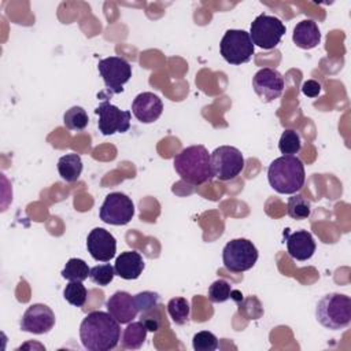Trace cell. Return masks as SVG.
I'll use <instances>...</instances> for the list:
<instances>
[{"instance_id":"obj_1","label":"cell","mask_w":351,"mask_h":351,"mask_svg":"<svg viewBox=\"0 0 351 351\" xmlns=\"http://www.w3.org/2000/svg\"><path fill=\"white\" fill-rule=\"evenodd\" d=\"M80 339L89 351H110L121 339L119 322L110 313L92 311L80 325Z\"/></svg>"},{"instance_id":"obj_2","label":"cell","mask_w":351,"mask_h":351,"mask_svg":"<svg viewBox=\"0 0 351 351\" xmlns=\"http://www.w3.org/2000/svg\"><path fill=\"white\" fill-rule=\"evenodd\" d=\"M174 170L180 178L191 185H202L213 176L211 158L204 145H191L174 156Z\"/></svg>"},{"instance_id":"obj_3","label":"cell","mask_w":351,"mask_h":351,"mask_svg":"<svg viewBox=\"0 0 351 351\" xmlns=\"http://www.w3.org/2000/svg\"><path fill=\"white\" fill-rule=\"evenodd\" d=\"M267 180L276 192L293 195L304 185V165L295 155H282L269 165Z\"/></svg>"},{"instance_id":"obj_4","label":"cell","mask_w":351,"mask_h":351,"mask_svg":"<svg viewBox=\"0 0 351 351\" xmlns=\"http://www.w3.org/2000/svg\"><path fill=\"white\" fill-rule=\"evenodd\" d=\"M317 321L326 329H344L351 322V299L347 295L332 292L322 296L315 307Z\"/></svg>"},{"instance_id":"obj_5","label":"cell","mask_w":351,"mask_h":351,"mask_svg":"<svg viewBox=\"0 0 351 351\" xmlns=\"http://www.w3.org/2000/svg\"><path fill=\"white\" fill-rule=\"evenodd\" d=\"M223 266L233 273H243L254 267L258 261V250L248 239H233L222 250Z\"/></svg>"},{"instance_id":"obj_6","label":"cell","mask_w":351,"mask_h":351,"mask_svg":"<svg viewBox=\"0 0 351 351\" xmlns=\"http://www.w3.org/2000/svg\"><path fill=\"white\" fill-rule=\"evenodd\" d=\"M219 51L222 58L230 64L247 63L254 55L255 45L250 37V33L239 29H229L225 32L221 43Z\"/></svg>"},{"instance_id":"obj_7","label":"cell","mask_w":351,"mask_h":351,"mask_svg":"<svg viewBox=\"0 0 351 351\" xmlns=\"http://www.w3.org/2000/svg\"><path fill=\"white\" fill-rule=\"evenodd\" d=\"M285 32L287 27L281 19L273 15L261 14L251 23L250 37L254 45H258L262 49H273L280 44Z\"/></svg>"},{"instance_id":"obj_8","label":"cell","mask_w":351,"mask_h":351,"mask_svg":"<svg viewBox=\"0 0 351 351\" xmlns=\"http://www.w3.org/2000/svg\"><path fill=\"white\" fill-rule=\"evenodd\" d=\"M213 176L219 181L234 180L244 169V156L241 151L232 145H221L211 155Z\"/></svg>"},{"instance_id":"obj_9","label":"cell","mask_w":351,"mask_h":351,"mask_svg":"<svg viewBox=\"0 0 351 351\" xmlns=\"http://www.w3.org/2000/svg\"><path fill=\"white\" fill-rule=\"evenodd\" d=\"M99 215L100 219L108 225H126L134 215V204L128 195L122 192H111L106 196Z\"/></svg>"},{"instance_id":"obj_10","label":"cell","mask_w":351,"mask_h":351,"mask_svg":"<svg viewBox=\"0 0 351 351\" xmlns=\"http://www.w3.org/2000/svg\"><path fill=\"white\" fill-rule=\"evenodd\" d=\"M97 70L106 88L112 93H121L123 90V85L132 77L130 63L119 56H110L99 60Z\"/></svg>"},{"instance_id":"obj_11","label":"cell","mask_w":351,"mask_h":351,"mask_svg":"<svg viewBox=\"0 0 351 351\" xmlns=\"http://www.w3.org/2000/svg\"><path fill=\"white\" fill-rule=\"evenodd\" d=\"M95 114L99 115L97 128L103 136L125 133L130 128V111L121 110L107 100L95 108Z\"/></svg>"},{"instance_id":"obj_12","label":"cell","mask_w":351,"mask_h":351,"mask_svg":"<svg viewBox=\"0 0 351 351\" xmlns=\"http://www.w3.org/2000/svg\"><path fill=\"white\" fill-rule=\"evenodd\" d=\"M55 326V314L47 304H30L21 318V329L33 335L48 333Z\"/></svg>"},{"instance_id":"obj_13","label":"cell","mask_w":351,"mask_h":351,"mask_svg":"<svg viewBox=\"0 0 351 351\" xmlns=\"http://www.w3.org/2000/svg\"><path fill=\"white\" fill-rule=\"evenodd\" d=\"M252 88L262 101H273L278 99L284 90V78L276 69L265 67L252 77Z\"/></svg>"},{"instance_id":"obj_14","label":"cell","mask_w":351,"mask_h":351,"mask_svg":"<svg viewBox=\"0 0 351 351\" xmlns=\"http://www.w3.org/2000/svg\"><path fill=\"white\" fill-rule=\"evenodd\" d=\"M86 248L95 261L108 262L115 256L117 240L103 228H95L86 237Z\"/></svg>"},{"instance_id":"obj_15","label":"cell","mask_w":351,"mask_h":351,"mask_svg":"<svg viewBox=\"0 0 351 351\" xmlns=\"http://www.w3.org/2000/svg\"><path fill=\"white\" fill-rule=\"evenodd\" d=\"M132 112L137 121L143 123L155 122L163 112V103L158 95L152 92L138 93L132 103Z\"/></svg>"},{"instance_id":"obj_16","label":"cell","mask_w":351,"mask_h":351,"mask_svg":"<svg viewBox=\"0 0 351 351\" xmlns=\"http://www.w3.org/2000/svg\"><path fill=\"white\" fill-rule=\"evenodd\" d=\"M107 311L119 322L129 324L137 315V308L133 296L126 291H117L106 302Z\"/></svg>"},{"instance_id":"obj_17","label":"cell","mask_w":351,"mask_h":351,"mask_svg":"<svg viewBox=\"0 0 351 351\" xmlns=\"http://www.w3.org/2000/svg\"><path fill=\"white\" fill-rule=\"evenodd\" d=\"M287 251L295 261H307L315 252V241L310 232L296 230L287 234Z\"/></svg>"},{"instance_id":"obj_18","label":"cell","mask_w":351,"mask_h":351,"mask_svg":"<svg viewBox=\"0 0 351 351\" xmlns=\"http://www.w3.org/2000/svg\"><path fill=\"white\" fill-rule=\"evenodd\" d=\"M115 274L123 280H136L144 270L143 256L137 251H123L114 263Z\"/></svg>"},{"instance_id":"obj_19","label":"cell","mask_w":351,"mask_h":351,"mask_svg":"<svg viewBox=\"0 0 351 351\" xmlns=\"http://www.w3.org/2000/svg\"><path fill=\"white\" fill-rule=\"evenodd\" d=\"M292 40L296 47L302 49H313L321 41V32L317 22L313 19H303L293 27Z\"/></svg>"},{"instance_id":"obj_20","label":"cell","mask_w":351,"mask_h":351,"mask_svg":"<svg viewBox=\"0 0 351 351\" xmlns=\"http://www.w3.org/2000/svg\"><path fill=\"white\" fill-rule=\"evenodd\" d=\"M58 171L63 181L74 182L82 173V159L78 154H66L58 160Z\"/></svg>"},{"instance_id":"obj_21","label":"cell","mask_w":351,"mask_h":351,"mask_svg":"<svg viewBox=\"0 0 351 351\" xmlns=\"http://www.w3.org/2000/svg\"><path fill=\"white\" fill-rule=\"evenodd\" d=\"M147 328L141 321L129 322L125 328L121 339V346L125 350H137L140 348L147 337Z\"/></svg>"},{"instance_id":"obj_22","label":"cell","mask_w":351,"mask_h":351,"mask_svg":"<svg viewBox=\"0 0 351 351\" xmlns=\"http://www.w3.org/2000/svg\"><path fill=\"white\" fill-rule=\"evenodd\" d=\"M89 266L84 259L80 258H70L63 270H62V277L69 280V281H84L89 277Z\"/></svg>"},{"instance_id":"obj_23","label":"cell","mask_w":351,"mask_h":351,"mask_svg":"<svg viewBox=\"0 0 351 351\" xmlns=\"http://www.w3.org/2000/svg\"><path fill=\"white\" fill-rule=\"evenodd\" d=\"M287 213L293 219H306L311 214V204L307 197L299 193H293L291 197H288L287 203Z\"/></svg>"},{"instance_id":"obj_24","label":"cell","mask_w":351,"mask_h":351,"mask_svg":"<svg viewBox=\"0 0 351 351\" xmlns=\"http://www.w3.org/2000/svg\"><path fill=\"white\" fill-rule=\"evenodd\" d=\"M167 313L176 325H185L189 321V302L185 298H171L167 303Z\"/></svg>"},{"instance_id":"obj_25","label":"cell","mask_w":351,"mask_h":351,"mask_svg":"<svg viewBox=\"0 0 351 351\" xmlns=\"http://www.w3.org/2000/svg\"><path fill=\"white\" fill-rule=\"evenodd\" d=\"M89 117L81 106L70 107L63 115V123L69 130H84L88 126Z\"/></svg>"},{"instance_id":"obj_26","label":"cell","mask_w":351,"mask_h":351,"mask_svg":"<svg viewBox=\"0 0 351 351\" xmlns=\"http://www.w3.org/2000/svg\"><path fill=\"white\" fill-rule=\"evenodd\" d=\"M302 148V140L296 130L293 129H285L281 133L280 141H278V149L282 155H295Z\"/></svg>"},{"instance_id":"obj_27","label":"cell","mask_w":351,"mask_h":351,"mask_svg":"<svg viewBox=\"0 0 351 351\" xmlns=\"http://www.w3.org/2000/svg\"><path fill=\"white\" fill-rule=\"evenodd\" d=\"M86 296H88V291L82 285V281H70L63 291V298L71 306H75V307H82L86 302Z\"/></svg>"},{"instance_id":"obj_28","label":"cell","mask_w":351,"mask_h":351,"mask_svg":"<svg viewBox=\"0 0 351 351\" xmlns=\"http://www.w3.org/2000/svg\"><path fill=\"white\" fill-rule=\"evenodd\" d=\"M115 276V269L114 266H111L110 263H103V265H96L90 269L89 271V278L100 285V287H106L108 285Z\"/></svg>"},{"instance_id":"obj_29","label":"cell","mask_w":351,"mask_h":351,"mask_svg":"<svg viewBox=\"0 0 351 351\" xmlns=\"http://www.w3.org/2000/svg\"><path fill=\"white\" fill-rule=\"evenodd\" d=\"M232 293V285L223 278H219L214 281L208 287V299L213 303H223L230 298Z\"/></svg>"},{"instance_id":"obj_30","label":"cell","mask_w":351,"mask_h":351,"mask_svg":"<svg viewBox=\"0 0 351 351\" xmlns=\"http://www.w3.org/2000/svg\"><path fill=\"white\" fill-rule=\"evenodd\" d=\"M192 347L195 351H215L218 348V339L214 333L202 330L193 336Z\"/></svg>"},{"instance_id":"obj_31","label":"cell","mask_w":351,"mask_h":351,"mask_svg":"<svg viewBox=\"0 0 351 351\" xmlns=\"http://www.w3.org/2000/svg\"><path fill=\"white\" fill-rule=\"evenodd\" d=\"M134 299V304L138 313H145L148 310H152L158 306L159 302V295L156 292L152 291H143L138 292L137 295L133 296Z\"/></svg>"},{"instance_id":"obj_32","label":"cell","mask_w":351,"mask_h":351,"mask_svg":"<svg viewBox=\"0 0 351 351\" xmlns=\"http://www.w3.org/2000/svg\"><path fill=\"white\" fill-rule=\"evenodd\" d=\"M148 332H156L160 329V315L156 311V308L148 310L145 313H141V319H140Z\"/></svg>"},{"instance_id":"obj_33","label":"cell","mask_w":351,"mask_h":351,"mask_svg":"<svg viewBox=\"0 0 351 351\" xmlns=\"http://www.w3.org/2000/svg\"><path fill=\"white\" fill-rule=\"evenodd\" d=\"M302 92L307 97H317L321 93V84L315 80H307L302 85Z\"/></svg>"},{"instance_id":"obj_34","label":"cell","mask_w":351,"mask_h":351,"mask_svg":"<svg viewBox=\"0 0 351 351\" xmlns=\"http://www.w3.org/2000/svg\"><path fill=\"white\" fill-rule=\"evenodd\" d=\"M241 296H243V295H240L239 291H233V289H232V293H230V298H232V299H234L236 302H240V300H241Z\"/></svg>"}]
</instances>
